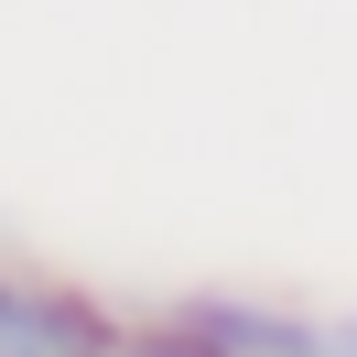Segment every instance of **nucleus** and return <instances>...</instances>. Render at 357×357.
<instances>
[{
	"label": "nucleus",
	"mask_w": 357,
	"mask_h": 357,
	"mask_svg": "<svg viewBox=\"0 0 357 357\" xmlns=\"http://www.w3.org/2000/svg\"><path fill=\"white\" fill-rule=\"evenodd\" d=\"M109 347H119L109 303L44 271H0V357H109Z\"/></svg>",
	"instance_id": "1"
},
{
	"label": "nucleus",
	"mask_w": 357,
	"mask_h": 357,
	"mask_svg": "<svg viewBox=\"0 0 357 357\" xmlns=\"http://www.w3.org/2000/svg\"><path fill=\"white\" fill-rule=\"evenodd\" d=\"M174 314H184L217 357H314V347H325L303 314H282V303H238V292H195V303H174Z\"/></svg>",
	"instance_id": "2"
},
{
	"label": "nucleus",
	"mask_w": 357,
	"mask_h": 357,
	"mask_svg": "<svg viewBox=\"0 0 357 357\" xmlns=\"http://www.w3.org/2000/svg\"><path fill=\"white\" fill-rule=\"evenodd\" d=\"M109 357H217V347H206L184 314H152V325H119V347H109Z\"/></svg>",
	"instance_id": "3"
},
{
	"label": "nucleus",
	"mask_w": 357,
	"mask_h": 357,
	"mask_svg": "<svg viewBox=\"0 0 357 357\" xmlns=\"http://www.w3.org/2000/svg\"><path fill=\"white\" fill-rule=\"evenodd\" d=\"M325 357H357V335H335V347H325Z\"/></svg>",
	"instance_id": "4"
}]
</instances>
